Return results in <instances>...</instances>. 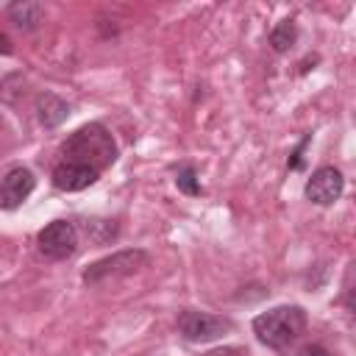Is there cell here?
<instances>
[{
  "label": "cell",
  "instance_id": "cell-1",
  "mask_svg": "<svg viewBox=\"0 0 356 356\" xmlns=\"http://www.w3.org/2000/svg\"><path fill=\"white\" fill-rule=\"evenodd\" d=\"M61 153H64V161L83 164V167H92L100 172L103 167H108L117 159V145L100 122H89L67 136V142L61 145Z\"/></svg>",
  "mask_w": 356,
  "mask_h": 356
},
{
  "label": "cell",
  "instance_id": "cell-2",
  "mask_svg": "<svg viewBox=\"0 0 356 356\" xmlns=\"http://www.w3.org/2000/svg\"><path fill=\"white\" fill-rule=\"evenodd\" d=\"M303 328H306V312L300 306H275L253 320L256 339L273 350L289 348L303 334Z\"/></svg>",
  "mask_w": 356,
  "mask_h": 356
},
{
  "label": "cell",
  "instance_id": "cell-3",
  "mask_svg": "<svg viewBox=\"0 0 356 356\" xmlns=\"http://www.w3.org/2000/svg\"><path fill=\"white\" fill-rule=\"evenodd\" d=\"M147 264V253L134 248V250H120L114 256H106L95 264H89L83 270V281L86 284H100V281H108V278H122V275H131L136 270H142Z\"/></svg>",
  "mask_w": 356,
  "mask_h": 356
},
{
  "label": "cell",
  "instance_id": "cell-4",
  "mask_svg": "<svg viewBox=\"0 0 356 356\" xmlns=\"http://www.w3.org/2000/svg\"><path fill=\"white\" fill-rule=\"evenodd\" d=\"M36 242H39V253H42L44 259L61 261V259H67V256L75 253L78 231H75V225L67 222V220H53V222H47V225L39 231Z\"/></svg>",
  "mask_w": 356,
  "mask_h": 356
},
{
  "label": "cell",
  "instance_id": "cell-5",
  "mask_svg": "<svg viewBox=\"0 0 356 356\" xmlns=\"http://www.w3.org/2000/svg\"><path fill=\"white\" fill-rule=\"evenodd\" d=\"M178 331L189 342H209V339H217L225 331H231V320L217 317V314H209V312L189 309V312H184L178 317Z\"/></svg>",
  "mask_w": 356,
  "mask_h": 356
},
{
  "label": "cell",
  "instance_id": "cell-6",
  "mask_svg": "<svg viewBox=\"0 0 356 356\" xmlns=\"http://www.w3.org/2000/svg\"><path fill=\"white\" fill-rule=\"evenodd\" d=\"M342 189H345V178L337 167H320L306 181V197L317 206H328V203L339 200Z\"/></svg>",
  "mask_w": 356,
  "mask_h": 356
},
{
  "label": "cell",
  "instance_id": "cell-7",
  "mask_svg": "<svg viewBox=\"0 0 356 356\" xmlns=\"http://www.w3.org/2000/svg\"><path fill=\"white\" fill-rule=\"evenodd\" d=\"M33 172L25 167H14L0 181V209H17L31 192H33Z\"/></svg>",
  "mask_w": 356,
  "mask_h": 356
},
{
  "label": "cell",
  "instance_id": "cell-8",
  "mask_svg": "<svg viewBox=\"0 0 356 356\" xmlns=\"http://www.w3.org/2000/svg\"><path fill=\"white\" fill-rule=\"evenodd\" d=\"M97 170L83 167V164H72V161H61L53 170V186L61 192H81L86 186H92L97 181Z\"/></svg>",
  "mask_w": 356,
  "mask_h": 356
},
{
  "label": "cell",
  "instance_id": "cell-9",
  "mask_svg": "<svg viewBox=\"0 0 356 356\" xmlns=\"http://www.w3.org/2000/svg\"><path fill=\"white\" fill-rule=\"evenodd\" d=\"M36 111H39V122L44 128H56V125H61L67 120L70 106L61 97H56V95H42L36 100Z\"/></svg>",
  "mask_w": 356,
  "mask_h": 356
},
{
  "label": "cell",
  "instance_id": "cell-10",
  "mask_svg": "<svg viewBox=\"0 0 356 356\" xmlns=\"http://www.w3.org/2000/svg\"><path fill=\"white\" fill-rule=\"evenodd\" d=\"M8 17H11L19 28L31 31V28H36V25L42 22L44 8H42L39 3H14V6H8Z\"/></svg>",
  "mask_w": 356,
  "mask_h": 356
},
{
  "label": "cell",
  "instance_id": "cell-11",
  "mask_svg": "<svg viewBox=\"0 0 356 356\" xmlns=\"http://www.w3.org/2000/svg\"><path fill=\"white\" fill-rule=\"evenodd\" d=\"M292 42H295V28H292V22H289V19H286V22H281V25L270 33V44H273L278 53H281V50H286Z\"/></svg>",
  "mask_w": 356,
  "mask_h": 356
},
{
  "label": "cell",
  "instance_id": "cell-12",
  "mask_svg": "<svg viewBox=\"0 0 356 356\" xmlns=\"http://www.w3.org/2000/svg\"><path fill=\"white\" fill-rule=\"evenodd\" d=\"M175 184H178V189L186 192V195H197V192H200V184H197V175H195L192 167H181L178 175H175Z\"/></svg>",
  "mask_w": 356,
  "mask_h": 356
},
{
  "label": "cell",
  "instance_id": "cell-13",
  "mask_svg": "<svg viewBox=\"0 0 356 356\" xmlns=\"http://www.w3.org/2000/svg\"><path fill=\"white\" fill-rule=\"evenodd\" d=\"M298 356H328V350H325L323 345H306Z\"/></svg>",
  "mask_w": 356,
  "mask_h": 356
},
{
  "label": "cell",
  "instance_id": "cell-14",
  "mask_svg": "<svg viewBox=\"0 0 356 356\" xmlns=\"http://www.w3.org/2000/svg\"><path fill=\"white\" fill-rule=\"evenodd\" d=\"M209 356H248V353L239 350V348H222V350H214V353H209Z\"/></svg>",
  "mask_w": 356,
  "mask_h": 356
},
{
  "label": "cell",
  "instance_id": "cell-15",
  "mask_svg": "<svg viewBox=\"0 0 356 356\" xmlns=\"http://www.w3.org/2000/svg\"><path fill=\"white\" fill-rule=\"evenodd\" d=\"M0 53H3V56H6V53H11V39H8L3 31H0Z\"/></svg>",
  "mask_w": 356,
  "mask_h": 356
}]
</instances>
